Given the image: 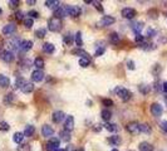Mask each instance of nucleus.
<instances>
[{
    "label": "nucleus",
    "instance_id": "nucleus-46",
    "mask_svg": "<svg viewBox=\"0 0 167 151\" xmlns=\"http://www.w3.org/2000/svg\"><path fill=\"white\" fill-rule=\"evenodd\" d=\"M92 4H94V6H95V9H97V10L103 11V6H102V4H101V3H98V2H92Z\"/></svg>",
    "mask_w": 167,
    "mask_h": 151
},
{
    "label": "nucleus",
    "instance_id": "nucleus-17",
    "mask_svg": "<svg viewBox=\"0 0 167 151\" xmlns=\"http://www.w3.org/2000/svg\"><path fill=\"white\" fill-rule=\"evenodd\" d=\"M138 150L140 151H153V146L147 141H143V142H141L140 145H138Z\"/></svg>",
    "mask_w": 167,
    "mask_h": 151
},
{
    "label": "nucleus",
    "instance_id": "nucleus-1",
    "mask_svg": "<svg viewBox=\"0 0 167 151\" xmlns=\"http://www.w3.org/2000/svg\"><path fill=\"white\" fill-rule=\"evenodd\" d=\"M115 93L118 96V97L123 101V102H126V101H128L130 98H131V96H132V93L127 89V88H123V87H116V89H115Z\"/></svg>",
    "mask_w": 167,
    "mask_h": 151
},
{
    "label": "nucleus",
    "instance_id": "nucleus-21",
    "mask_svg": "<svg viewBox=\"0 0 167 151\" xmlns=\"http://www.w3.org/2000/svg\"><path fill=\"white\" fill-rule=\"evenodd\" d=\"M9 85H10V79L4 74H0V87L6 88L9 87Z\"/></svg>",
    "mask_w": 167,
    "mask_h": 151
},
{
    "label": "nucleus",
    "instance_id": "nucleus-19",
    "mask_svg": "<svg viewBox=\"0 0 167 151\" xmlns=\"http://www.w3.org/2000/svg\"><path fill=\"white\" fill-rule=\"evenodd\" d=\"M71 137H72L71 132L67 131V130H63V131L59 132V140H63V141L68 142V141H71Z\"/></svg>",
    "mask_w": 167,
    "mask_h": 151
},
{
    "label": "nucleus",
    "instance_id": "nucleus-6",
    "mask_svg": "<svg viewBox=\"0 0 167 151\" xmlns=\"http://www.w3.org/2000/svg\"><path fill=\"white\" fill-rule=\"evenodd\" d=\"M127 131L130 133H133V135L140 133V123L136 122V121H132V122L127 123Z\"/></svg>",
    "mask_w": 167,
    "mask_h": 151
},
{
    "label": "nucleus",
    "instance_id": "nucleus-9",
    "mask_svg": "<svg viewBox=\"0 0 167 151\" xmlns=\"http://www.w3.org/2000/svg\"><path fill=\"white\" fill-rule=\"evenodd\" d=\"M68 15H71L73 18H77L80 15V8L77 5H68Z\"/></svg>",
    "mask_w": 167,
    "mask_h": 151
},
{
    "label": "nucleus",
    "instance_id": "nucleus-50",
    "mask_svg": "<svg viewBox=\"0 0 167 151\" xmlns=\"http://www.w3.org/2000/svg\"><path fill=\"white\" fill-rule=\"evenodd\" d=\"M155 35H156V30H155V29L150 28V29L147 30V37H155Z\"/></svg>",
    "mask_w": 167,
    "mask_h": 151
},
{
    "label": "nucleus",
    "instance_id": "nucleus-32",
    "mask_svg": "<svg viewBox=\"0 0 167 151\" xmlns=\"http://www.w3.org/2000/svg\"><path fill=\"white\" fill-rule=\"evenodd\" d=\"M34 66L37 67V70H41V68L44 67V61H43V58H35L34 59Z\"/></svg>",
    "mask_w": 167,
    "mask_h": 151
},
{
    "label": "nucleus",
    "instance_id": "nucleus-25",
    "mask_svg": "<svg viewBox=\"0 0 167 151\" xmlns=\"http://www.w3.org/2000/svg\"><path fill=\"white\" fill-rule=\"evenodd\" d=\"M33 89H34V86H33L32 82H26L25 86L21 88V92H24V93H30V92H33Z\"/></svg>",
    "mask_w": 167,
    "mask_h": 151
},
{
    "label": "nucleus",
    "instance_id": "nucleus-56",
    "mask_svg": "<svg viewBox=\"0 0 167 151\" xmlns=\"http://www.w3.org/2000/svg\"><path fill=\"white\" fill-rule=\"evenodd\" d=\"M58 151H67V150H64V149H59Z\"/></svg>",
    "mask_w": 167,
    "mask_h": 151
},
{
    "label": "nucleus",
    "instance_id": "nucleus-28",
    "mask_svg": "<svg viewBox=\"0 0 167 151\" xmlns=\"http://www.w3.org/2000/svg\"><path fill=\"white\" fill-rule=\"evenodd\" d=\"M140 132L150 133L151 132V126L148 125V123H140Z\"/></svg>",
    "mask_w": 167,
    "mask_h": 151
},
{
    "label": "nucleus",
    "instance_id": "nucleus-8",
    "mask_svg": "<svg viewBox=\"0 0 167 151\" xmlns=\"http://www.w3.org/2000/svg\"><path fill=\"white\" fill-rule=\"evenodd\" d=\"M74 129V117L73 116H67L65 122H64V130L71 132Z\"/></svg>",
    "mask_w": 167,
    "mask_h": 151
},
{
    "label": "nucleus",
    "instance_id": "nucleus-38",
    "mask_svg": "<svg viewBox=\"0 0 167 151\" xmlns=\"http://www.w3.org/2000/svg\"><path fill=\"white\" fill-rule=\"evenodd\" d=\"M45 34H47V30H45V29H43V28H40V29H38V30L35 32L37 38H44V37H45Z\"/></svg>",
    "mask_w": 167,
    "mask_h": 151
},
{
    "label": "nucleus",
    "instance_id": "nucleus-42",
    "mask_svg": "<svg viewBox=\"0 0 167 151\" xmlns=\"http://www.w3.org/2000/svg\"><path fill=\"white\" fill-rule=\"evenodd\" d=\"M134 40H136V43H140V44L145 43V38H143V35H142V34H137V35H136V38H134Z\"/></svg>",
    "mask_w": 167,
    "mask_h": 151
},
{
    "label": "nucleus",
    "instance_id": "nucleus-49",
    "mask_svg": "<svg viewBox=\"0 0 167 151\" xmlns=\"http://www.w3.org/2000/svg\"><path fill=\"white\" fill-rule=\"evenodd\" d=\"M127 68H128V70H131V71H133L134 68H136V67H134V62H133V61H128V62H127Z\"/></svg>",
    "mask_w": 167,
    "mask_h": 151
},
{
    "label": "nucleus",
    "instance_id": "nucleus-51",
    "mask_svg": "<svg viewBox=\"0 0 167 151\" xmlns=\"http://www.w3.org/2000/svg\"><path fill=\"white\" fill-rule=\"evenodd\" d=\"M158 72H161V66H160V64H155V70H153V74H158Z\"/></svg>",
    "mask_w": 167,
    "mask_h": 151
},
{
    "label": "nucleus",
    "instance_id": "nucleus-29",
    "mask_svg": "<svg viewBox=\"0 0 167 151\" xmlns=\"http://www.w3.org/2000/svg\"><path fill=\"white\" fill-rule=\"evenodd\" d=\"M74 42H76V44L78 46V48H82V46H83V39H82V33H80V32H78V33L76 34Z\"/></svg>",
    "mask_w": 167,
    "mask_h": 151
},
{
    "label": "nucleus",
    "instance_id": "nucleus-14",
    "mask_svg": "<svg viewBox=\"0 0 167 151\" xmlns=\"http://www.w3.org/2000/svg\"><path fill=\"white\" fill-rule=\"evenodd\" d=\"M52 118H53V122L59 123V122H62V121L65 118V115H64V112H63V111H55V112L53 113Z\"/></svg>",
    "mask_w": 167,
    "mask_h": 151
},
{
    "label": "nucleus",
    "instance_id": "nucleus-24",
    "mask_svg": "<svg viewBox=\"0 0 167 151\" xmlns=\"http://www.w3.org/2000/svg\"><path fill=\"white\" fill-rule=\"evenodd\" d=\"M108 141H109V144L112 145V146H117V145H119V142H121V137H119L118 135H113V136L109 137Z\"/></svg>",
    "mask_w": 167,
    "mask_h": 151
},
{
    "label": "nucleus",
    "instance_id": "nucleus-40",
    "mask_svg": "<svg viewBox=\"0 0 167 151\" xmlns=\"http://www.w3.org/2000/svg\"><path fill=\"white\" fill-rule=\"evenodd\" d=\"M109 39H111V42H112V43H117L119 40V35L117 33H112L109 35Z\"/></svg>",
    "mask_w": 167,
    "mask_h": 151
},
{
    "label": "nucleus",
    "instance_id": "nucleus-2",
    "mask_svg": "<svg viewBox=\"0 0 167 151\" xmlns=\"http://www.w3.org/2000/svg\"><path fill=\"white\" fill-rule=\"evenodd\" d=\"M48 29L50 32H59L62 29V22L59 18L53 17L52 19H49L48 22Z\"/></svg>",
    "mask_w": 167,
    "mask_h": 151
},
{
    "label": "nucleus",
    "instance_id": "nucleus-58",
    "mask_svg": "<svg viewBox=\"0 0 167 151\" xmlns=\"http://www.w3.org/2000/svg\"><path fill=\"white\" fill-rule=\"evenodd\" d=\"M0 14H2V9H0Z\"/></svg>",
    "mask_w": 167,
    "mask_h": 151
},
{
    "label": "nucleus",
    "instance_id": "nucleus-10",
    "mask_svg": "<svg viewBox=\"0 0 167 151\" xmlns=\"http://www.w3.org/2000/svg\"><path fill=\"white\" fill-rule=\"evenodd\" d=\"M116 22V19L113 17H109V15H104L102 17V19L99 20V25L101 26H108V25H112Z\"/></svg>",
    "mask_w": 167,
    "mask_h": 151
},
{
    "label": "nucleus",
    "instance_id": "nucleus-11",
    "mask_svg": "<svg viewBox=\"0 0 167 151\" xmlns=\"http://www.w3.org/2000/svg\"><path fill=\"white\" fill-rule=\"evenodd\" d=\"M15 30H17V25L14 24V23H9V24H6L4 28H3V34H5V35H11Z\"/></svg>",
    "mask_w": 167,
    "mask_h": 151
},
{
    "label": "nucleus",
    "instance_id": "nucleus-33",
    "mask_svg": "<svg viewBox=\"0 0 167 151\" xmlns=\"http://www.w3.org/2000/svg\"><path fill=\"white\" fill-rule=\"evenodd\" d=\"M73 42H74V37H73L72 34L64 35V43H65V46H71Z\"/></svg>",
    "mask_w": 167,
    "mask_h": 151
},
{
    "label": "nucleus",
    "instance_id": "nucleus-41",
    "mask_svg": "<svg viewBox=\"0 0 167 151\" xmlns=\"http://www.w3.org/2000/svg\"><path fill=\"white\" fill-rule=\"evenodd\" d=\"M13 100H14V94H13V93H9V94H6V96H5V98H4V103H6V105H8V103H10Z\"/></svg>",
    "mask_w": 167,
    "mask_h": 151
},
{
    "label": "nucleus",
    "instance_id": "nucleus-35",
    "mask_svg": "<svg viewBox=\"0 0 167 151\" xmlns=\"http://www.w3.org/2000/svg\"><path fill=\"white\" fill-rule=\"evenodd\" d=\"M106 129L108 130V131H112V132H116L117 130H118V126L116 125V123H107V125H106Z\"/></svg>",
    "mask_w": 167,
    "mask_h": 151
},
{
    "label": "nucleus",
    "instance_id": "nucleus-59",
    "mask_svg": "<svg viewBox=\"0 0 167 151\" xmlns=\"http://www.w3.org/2000/svg\"><path fill=\"white\" fill-rule=\"evenodd\" d=\"M166 103H167V100H166Z\"/></svg>",
    "mask_w": 167,
    "mask_h": 151
},
{
    "label": "nucleus",
    "instance_id": "nucleus-37",
    "mask_svg": "<svg viewBox=\"0 0 167 151\" xmlns=\"http://www.w3.org/2000/svg\"><path fill=\"white\" fill-rule=\"evenodd\" d=\"M9 129H10V126H9V123L8 122H5V121H2L0 122V131H9Z\"/></svg>",
    "mask_w": 167,
    "mask_h": 151
},
{
    "label": "nucleus",
    "instance_id": "nucleus-27",
    "mask_svg": "<svg viewBox=\"0 0 167 151\" xmlns=\"http://www.w3.org/2000/svg\"><path fill=\"white\" fill-rule=\"evenodd\" d=\"M45 6H48V8H58V6H60V4H59L58 0H47Z\"/></svg>",
    "mask_w": 167,
    "mask_h": 151
},
{
    "label": "nucleus",
    "instance_id": "nucleus-16",
    "mask_svg": "<svg viewBox=\"0 0 167 151\" xmlns=\"http://www.w3.org/2000/svg\"><path fill=\"white\" fill-rule=\"evenodd\" d=\"M33 47V42L32 40H21V44H20V50L21 52H28L29 49H32Z\"/></svg>",
    "mask_w": 167,
    "mask_h": 151
},
{
    "label": "nucleus",
    "instance_id": "nucleus-55",
    "mask_svg": "<svg viewBox=\"0 0 167 151\" xmlns=\"http://www.w3.org/2000/svg\"><path fill=\"white\" fill-rule=\"evenodd\" d=\"M76 151H84V150H83V149H78V150H76Z\"/></svg>",
    "mask_w": 167,
    "mask_h": 151
},
{
    "label": "nucleus",
    "instance_id": "nucleus-5",
    "mask_svg": "<svg viewBox=\"0 0 167 151\" xmlns=\"http://www.w3.org/2000/svg\"><path fill=\"white\" fill-rule=\"evenodd\" d=\"M162 112H163V108H162V106L160 103L155 102V103L151 105V113L155 117H160L162 115Z\"/></svg>",
    "mask_w": 167,
    "mask_h": 151
},
{
    "label": "nucleus",
    "instance_id": "nucleus-18",
    "mask_svg": "<svg viewBox=\"0 0 167 151\" xmlns=\"http://www.w3.org/2000/svg\"><path fill=\"white\" fill-rule=\"evenodd\" d=\"M72 53L74 54V56H80V58H87V59H89V57H88V53H87L86 50H83L82 48L73 49V50H72Z\"/></svg>",
    "mask_w": 167,
    "mask_h": 151
},
{
    "label": "nucleus",
    "instance_id": "nucleus-20",
    "mask_svg": "<svg viewBox=\"0 0 167 151\" xmlns=\"http://www.w3.org/2000/svg\"><path fill=\"white\" fill-rule=\"evenodd\" d=\"M143 29V23L142 22H137V23H134L133 25H132V30L136 33V35L137 34H141V30Z\"/></svg>",
    "mask_w": 167,
    "mask_h": 151
},
{
    "label": "nucleus",
    "instance_id": "nucleus-34",
    "mask_svg": "<svg viewBox=\"0 0 167 151\" xmlns=\"http://www.w3.org/2000/svg\"><path fill=\"white\" fill-rule=\"evenodd\" d=\"M23 23H24V25H25V28H29V29H30L32 26H33V24H34V20H33L32 18L28 17V18H24Z\"/></svg>",
    "mask_w": 167,
    "mask_h": 151
},
{
    "label": "nucleus",
    "instance_id": "nucleus-43",
    "mask_svg": "<svg viewBox=\"0 0 167 151\" xmlns=\"http://www.w3.org/2000/svg\"><path fill=\"white\" fill-rule=\"evenodd\" d=\"M28 17L32 18V19H34V18H39V13H38V11H35V10H30L29 13H28Z\"/></svg>",
    "mask_w": 167,
    "mask_h": 151
},
{
    "label": "nucleus",
    "instance_id": "nucleus-26",
    "mask_svg": "<svg viewBox=\"0 0 167 151\" xmlns=\"http://www.w3.org/2000/svg\"><path fill=\"white\" fill-rule=\"evenodd\" d=\"M43 50H44L45 53H48V54H52V53H54L55 48H54V46H53L52 43H45V44L43 46Z\"/></svg>",
    "mask_w": 167,
    "mask_h": 151
},
{
    "label": "nucleus",
    "instance_id": "nucleus-4",
    "mask_svg": "<svg viewBox=\"0 0 167 151\" xmlns=\"http://www.w3.org/2000/svg\"><path fill=\"white\" fill-rule=\"evenodd\" d=\"M68 15V5H60L54 10V17L55 18H64Z\"/></svg>",
    "mask_w": 167,
    "mask_h": 151
},
{
    "label": "nucleus",
    "instance_id": "nucleus-31",
    "mask_svg": "<svg viewBox=\"0 0 167 151\" xmlns=\"http://www.w3.org/2000/svg\"><path fill=\"white\" fill-rule=\"evenodd\" d=\"M101 115H102V118H103L104 121H109L111 117H112V113H111L109 109H102Z\"/></svg>",
    "mask_w": 167,
    "mask_h": 151
},
{
    "label": "nucleus",
    "instance_id": "nucleus-54",
    "mask_svg": "<svg viewBox=\"0 0 167 151\" xmlns=\"http://www.w3.org/2000/svg\"><path fill=\"white\" fill-rule=\"evenodd\" d=\"M26 4H28V5H29V4H30V5H33V4H35V0H28Z\"/></svg>",
    "mask_w": 167,
    "mask_h": 151
},
{
    "label": "nucleus",
    "instance_id": "nucleus-39",
    "mask_svg": "<svg viewBox=\"0 0 167 151\" xmlns=\"http://www.w3.org/2000/svg\"><path fill=\"white\" fill-rule=\"evenodd\" d=\"M79 66L83 67V68H86L89 66V59L87 58H79Z\"/></svg>",
    "mask_w": 167,
    "mask_h": 151
},
{
    "label": "nucleus",
    "instance_id": "nucleus-36",
    "mask_svg": "<svg viewBox=\"0 0 167 151\" xmlns=\"http://www.w3.org/2000/svg\"><path fill=\"white\" fill-rule=\"evenodd\" d=\"M138 89H140V92H141V93H143V94H147V93L150 92L151 87H150V86H147V85H141L140 87H138Z\"/></svg>",
    "mask_w": 167,
    "mask_h": 151
},
{
    "label": "nucleus",
    "instance_id": "nucleus-57",
    "mask_svg": "<svg viewBox=\"0 0 167 151\" xmlns=\"http://www.w3.org/2000/svg\"><path fill=\"white\" fill-rule=\"evenodd\" d=\"M111 151H118V150H117V149H113V150H111Z\"/></svg>",
    "mask_w": 167,
    "mask_h": 151
},
{
    "label": "nucleus",
    "instance_id": "nucleus-22",
    "mask_svg": "<svg viewBox=\"0 0 167 151\" xmlns=\"http://www.w3.org/2000/svg\"><path fill=\"white\" fill-rule=\"evenodd\" d=\"M34 132H35V127L33 126V125H28L26 127H25V130H24V136H26V137H29V136H33L34 135Z\"/></svg>",
    "mask_w": 167,
    "mask_h": 151
},
{
    "label": "nucleus",
    "instance_id": "nucleus-47",
    "mask_svg": "<svg viewBox=\"0 0 167 151\" xmlns=\"http://www.w3.org/2000/svg\"><path fill=\"white\" fill-rule=\"evenodd\" d=\"M104 53V48L103 47H101V48H98L95 50V57H99V56H102V54Z\"/></svg>",
    "mask_w": 167,
    "mask_h": 151
},
{
    "label": "nucleus",
    "instance_id": "nucleus-12",
    "mask_svg": "<svg viewBox=\"0 0 167 151\" xmlns=\"http://www.w3.org/2000/svg\"><path fill=\"white\" fill-rule=\"evenodd\" d=\"M14 58H15V56H14V53H13L11 50H4V52L2 53V59H3L4 62H6V63L13 62Z\"/></svg>",
    "mask_w": 167,
    "mask_h": 151
},
{
    "label": "nucleus",
    "instance_id": "nucleus-52",
    "mask_svg": "<svg viewBox=\"0 0 167 151\" xmlns=\"http://www.w3.org/2000/svg\"><path fill=\"white\" fill-rule=\"evenodd\" d=\"M15 18L18 19V20H24V17H23V13L21 11H18L17 14H15Z\"/></svg>",
    "mask_w": 167,
    "mask_h": 151
},
{
    "label": "nucleus",
    "instance_id": "nucleus-3",
    "mask_svg": "<svg viewBox=\"0 0 167 151\" xmlns=\"http://www.w3.org/2000/svg\"><path fill=\"white\" fill-rule=\"evenodd\" d=\"M59 142L60 140L58 137H50L48 144H47V150L48 151H58L59 150Z\"/></svg>",
    "mask_w": 167,
    "mask_h": 151
},
{
    "label": "nucleus",
    "instance_id": "nucleus-48",
    "mask_svg": "<svg viewBox=\"0 0 167 151\" xmlns=\"http://www.w3.org/2000/svg\"><path fill=\"white\" fill-rule=\"evenodd\" d=\"M9 5L11 8H15V6L19 5V2H18V0H9Z\"/></svg>",
    "mask_w": 167,
    "mask_h": 151
},
{
    "label": "nucleus",
    "instance_id": "nucleus-13",
    "mask_svg": "<svg viewBox=\"0 0 167 151\" xmlns=\"http://www.w3.org/2000/svg\"><path fill=\"white\" fill-rule=\"evenodd\" d=\"M44 79V73L41 70H35L33 73H32V81L34 82H40Z\"/></svg>",
    "mask_w": 167,
    "mask_h": 151
},
{
    "label": "nucleus",
    "instance_id": "nucleus-15",
    "mask_svg": "<svg viewBox=\"0 0 167 151\" xmlns=\"http://www.w3.org/2000/svg\"><path fill=\"white\" fill-rule=\"evenodd\" d=\"M41 133H43V136L44 137H50L53 136V133H54V130H53V127L52 126H49V125H44L43 127H41Z\"/></svg>",
    "mask_w": 167,
    "mask_h": 151
},
{
    "label": "nucleus",
    "instance_id": "nucleus-53",
    "mask_svg": "<svg viewBox=\"0 0 167 151\" xmlns=\"http://www.w3.org/2000/svg\"><path fill=\"white\" fill-rule=\"evenodd\" d=\"M162 89H163V92L167 94V82H165V83L162 85Z\"/></svg>",
    "mask_w": 167,
    "mask_h": 151
},
{
    "label": "nucleus",
    "instance_id": "nucleus-7",
    "mask_svg": "<svg viewBox=\"0 0 167 151\" xmlns=\"http://www.w3.org/2000/svg\"><path fill=\"white\" fill-rule=\"evenodd\" d=\"M137 14V11L133 8H124L122 9V17L126 19H133Z\"/></svg>",
    "mask_w": 167,
    "mask_h": 151
},
{
    "label": "nucleus",
    "instance_id": "nucleus-44",
    "mask_svg": "<svg viewBox=\"0 0 167 151\" xmlns=\"http://www.w3.org/2000/svg\"><path fill=\"white\" fill-rule=\"evenodd\" d=\"M160 129H161L165 133H167V121H161V122H160Z\"/></svg>",
    "mask_w": 167,
    "mask_h": 151
},
{
    "label": "nucleus",
    "instance_id": "nucleus-30",
    "mask_svg": "<svg viewBox=\"0 0 167 151\" xmlns=\"http://www.w3.org/2000/svg\"><path fill=\"white\" fill-rule=\"evenodd\" d=\"M26 82H28V81H25V79H24V78H21V77H19V78H17L15 87H17V88H19V89H21V88L25 86Z\"/></svg>",
    "mask_w": 167,
    "mask_h": 151
},
{
    "label": "nucleus",
    "instance_id": "nucleus-23",
    "mask_svg": "<svg viewBox=\"0 0 167 151\" xmlns=\"http://www.w3.org/2000/svg\"><path fill=\"white\" fill-rule=\"evenodd\" d=\"M24 133L23 132H15L14 133V136H13V140H14V142H17V144H21L23 142V140H24Z\"/></svg>",
    "mask_w": 167,
    "mask_h": 151
},
{
    "label": "nucleus",
    "instance_id": "nucleus-45",
    "mask_svg": "<svg viewBox=\"0 0 167 151\" xmlns=\"http://www.w3.org/2000/svg\"><path fill=\"white\" fill-rule=\"evenodd\" d=\"M102 103H103V106L109 107V106H112V105H113V101H112V100H109V98H103V100H102Z\"/></svg>",
    "mask_w": 167,
    "mask_h": 151
}]
</instances>
